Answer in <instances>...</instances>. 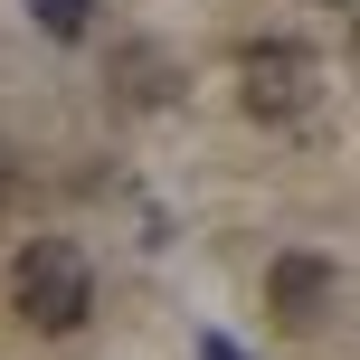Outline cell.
I'll use <instances>...</instances> for the list:
<instances>
[{"mask_svg": "<svg viewBox=\"0 0 360 360\" xmlns=\"http://www.w3.org/2000/svg\"><path fill=\"white\" fill-rule=\"evenodd\" d=\"M332 294H342V275H332V256H275L266 266V304L285 332H313L332 313Z\"/></svg>", "mask_w": 360, "mask_h": 360, "instance_id": "3", "label": "cell"}, {"mask_svg": "<svg viewBox=\"0 0 360 360\" xmlns=\"http://www.w3.org/2000/svg\"><path fill=\"white\" fill-rule=\"evenodd\" d=\"M10 313L29 332H76L95 313V266L76 237H29V247L10 256Z\"/></svg>", "mask_w": 360, "mask_h": 360, "instance_id": "1", "label": "cell"}, {"mask_svg": "<svg viewBox=\"0 0 360 360\" xmlns=\"http://www.w3.org/2000/svg\"><path fill=\"white\" fill-rule=\"evenodd\" d=\"M29 19H38L48 38H86V29H95V0H29Z\"/></svg>", "mask_w": 360, "mask_h": 360, "instance_id": "5", "label": "cell"}, {"mask_svg": "<svg viewBox=\"0 0 360 360\" xmlns=\"http://www.w3.org/2000/svg\"><path fill=\"white\" fill-rule=\"evenodd\" d=\"M10 180H19V171H10V143H0V199H10Z\"/></svg>", "mask_w": 360, "mask_h": 360, "instance_id": "7", "label": "cell"}, {"mask_svg": "<svg viewBox=\"0 0 360 360\" xmlns=\"http://www.w3.org/2000/svg\"><path fill=\"white\" fill-rule=\"evenodd\" d=\"M114 86H124L133 105H162V95H171V57H162V48H133V57H114Z\"/></svg>", "mask_w": 360, "mask_h": 360, "instance_id": "4", "label": "cell"}, {"mask_svg": "<svg viewBox=\"0 0 360 360\" xmlns=\"http://www.w3.org/2000/svg\"><path fill=\"white\" fill-rule=\"evenodd\" d=\"M237 105H247L256 124H304V114L323 105V57H313L304 38H256V48H237Z\"/></svg>", "mask_w": 360, "mask_h": 360, "instance_id": "2", "label": "cell"}, {"mask_svg": "<svg viewBox=\"0 0 360 360\" xmlns=\"http://www.w3.org/2000/svg\"><path fill=\"white\" fill-rule=\"evenodd\" d=\"M199 360H247V351H237L228 332H209V342H199Z\"/></svg>", "mask_w": 360, "mask_h": 360, "instance_id": "6", "label": "cell"}, {"mask_svg": "<svg viewBox=\"0 0 360 360\" xmlns=\"http://www.w3.org/2000/svg\"><path fill=\"white\" fill-rule=\"evenodd\" d=\"M351 76H360V29H351Z\"/></svg>", "mask_w": 360, "mask_h": 360, "instance_id": "8", "label": "cell"}]
</instances>
